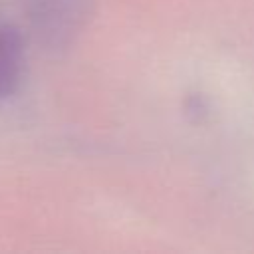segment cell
<instances>
[{
	"label": "cell",
	"mask_w": 254,
	"mask_h": 254,
	"mask_svg": "<svg viewBox=\"0 0 254 254\" xmlns=\"http://www.w3.org/2000/svg\"><path fill=\"white\" fill-rule=\"evenodd\" d=\"M38 44L62 50L75 42L91 18V0H18Z\"/></svg>",
	"instance_id": "obj_1"
},
{
	"label": "cell",
	"mask_w": 254,
	"mask_h": 254,
	"mask_svg": "<svg viewBox=\"0 0 254 254\" xmlns=\"http://www.w3.org/2000/svg\"><path fill=\"white\" fill-rule=\"evenodd\" d=\"M26 65V40L16 24H0V103L20 87Z\"/></svg>",
	"instance_id": "obj_2"
}]
</instances>
